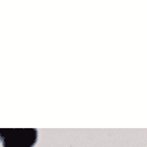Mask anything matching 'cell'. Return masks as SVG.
I'll use <instances>...</instances> for the list:
<instances>
[{"instance_id":"6da1fadb","label":"cell","mask_w":147,"mask_h":147,"mask_svg":"<svg viewBox=\"0 0 147 147\" xmlns=\"http://www.w3.org/2000/svg\"><path fill=\"white\" fill-rule=\"evenodd\" d=\"M38 140L35 128H0L3 147H34Z\"/></svg>"}]
</instances>
